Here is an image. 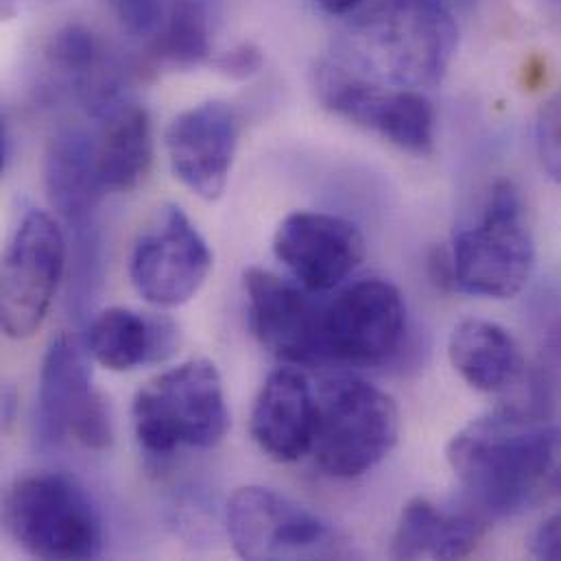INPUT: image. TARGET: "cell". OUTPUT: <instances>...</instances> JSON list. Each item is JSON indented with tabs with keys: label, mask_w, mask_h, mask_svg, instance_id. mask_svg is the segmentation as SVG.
<instances>
[{
	"label": "cell",
	"mask_w": 561,
	"mask_h": 561,
	"mask_svg": "<svg viewBox=\"0 0 561 561\" xmlns=\"http://www.w3.org/2000/svg\"><path fill=\"white\" fill-rule=\"evenodd\" d=\"M561 428L542 411L503 407L463 426L446 457L479 514L505 518L523 512L556 463Z\"/></svg>",
	"instance_id": "1"
},
{
	"label": "cell",
	"mask_w": 561,
	"mask_h": 561,
	"mask_svg": "<svg viewBox=\"0 0 561 561\" xmlns=\"http://www.w3.org/2000/svg\"><path fill=\"white\" fill-rule=\"evenodd\" d=\"M459 48V26L444 0H378L334 37V66L404 90L444 81Z\"/></svg>",
	"instance_id": "2"
},
{
	"label": "cell",
	"mask_w": 561,
	"mask_h": 561,
	"mask_svg": "<svg viewBox=\"0 0 561 561\" xmlns=\"http://www.w3.org/2000/svg\"><path fill=\"white\" fill-rule=\"evenodd\" d=\"M134 433L142 450L167 457L182 446L215 448L230 431L221 374L195 358L149 380L134 398Z\"/></svg>",
	"instance_id": "3"
},
{
	"label": "cell",
	"mask_w": 561,
	"mask_h": 561,
	"mask_svg": "<svg viewBox=\"0 0 561 561\" xmlns=\"http://www.w3.org/2000/svg\"><path fill=\"white\" fill-rule=\"evenodd\" d=\"M2 520L11 540L35 560H96L103 551L101 514L66 474L18 479L4 494Z\"/></svg>",
	"instance_id": "4"
},
{
	"label": "cell",
	"mask_w": 561,
	"mask_h": 561,
	"mask_svg": "<svg viewBox=\"0 0 561 561\" xmlns=\"http://www.w3.org/2000/svg\"><path fill=\"white\" fill-rule=\"evenodd\" d=\"M312 455L334 479H356L374 470L396 446L400 411L391 396L354 378L323 380L314 391Z\"/></svg>",
	"instance_id": "5"
},
{
	"label": "cell",
	"mask_w": 561,
	"mask_h": 561,
	"mask_svg": "<svg viewBox=\"0 0 561 561\" xmlns=\"http://www.w3.org/2000/svg\"><path fill=\"white\" fill-rule=\"evenodd\" d=\"M455 288L492 299L518 295L536 270V243L518 186L510 180L494 184L479 224L455 237Z\"/></svg>",
	"instance_id": "6"
},
{
	"label": "cell",
	"mask_w": 561,
	"mask_h": 561,
	"mask_svg": "<svg viewBox=\"0 0 561 561\" xmlns=\"http://www.w3.org/2000/svg\"><path fill=\"white\" fill-rule=\"evenodd\" d=\"M314 90L328 112L378 134L402 151L428 156L435 147V110L420 90L382 85L328 59L314 70Z\"/></svg>",
	"instance_id": "7"
},
{
	"label": "cell",
	"mask_w": 561,
	"mask_h": 561,
	"mask_svg": "<svg viewBox=\"0 0 561 561\" xmlns=\"http://www.w3.org/2000/svg\"><path fill=\"white\" fill-rule=\"evenodd\" d=\"M407 334V304L385 278H360L341 286L321 310V358L352 365L391 360Z\"/></svg>",
	"instance_id": "8"
},
{
	"label": "cell",
	"mask_w": 561,
	"mask_h": 561,
	"mask_svg": "<svg viewBox=\"0 0 561 561\" xmlns=\"http://www.w3.org/2000/svg\"><path fill=\"white\" fill-rule=\"evenodd\" d=\"M35 437L42 448L70 437L90 450H105L114 439L110 404L92 387L83 352L68 336H57L42 363Z\"/></svg>",
	"instance_id": "9"
},
{
	"label": "cell",
	"mask_w": 561,
	"mask_h": 561,
	"mask_svg": "<svg viewBox=\"0 0 561 561\" xmlns=\"http://www.w3.org/2000/svg\"><path fill=\"white\" fill-rule=\"evenodd\" d=\"M66 270V239L44 210L22 217L4 252L0 321L11 339H28L44 321Z\"/></svg>",
	"instance_id": "10"
},
{
	"label": "cell",
	"mask_w": 561,
	"mask_h": 561,
	"mask_svg": "<svg viewBox=\"0 0 561 561\" xmlns=\"http://www.w3.org/2000/svg\"><path fill=\"white\" fill-rule=\"evenodd\" d=\"M213 270V252L188 215L169 204L158 210L151 226L138 237L129 278L142 299L158 308L191 301Z\"/></svg>",
	"instance_id": "11"
},
{
	"label": "cell",
	"mask_w": 561,
	"mask_h": 561,
	"mask_svg": "<svg viewBox=\"0 0 561 561\" xmlns=\"http://www.w3.org/2000/svg\"><path fill=\"white\" fill-rule=\"evenodd\" d=\"M228 534L243 560H293L321 556L330 527L306 507L267 488H243L228 503Z\"/></svg>",
	"instance_id": "12"
},
{
	"label": "cell",
	"mask_w": 561,
	"mask_h": 561,
	"mask_svg": "<svg viewBox=\"0 0 561 561\" xmlns=\"http://www.w3.org/2000/svg\"><path fill=\"white\" fill-rule=\"evenodd\" d=\"M274 254L297 284L310 293H328L360 267L367 248L360 230L347 219L299 210L282 219Z\"/></svg>",
	"instance_id": "13"
},
{
	"label": "cell",
	"mask_w": 561,
	"mask_h": 561,
	"mask_svg": "<svg viewBox=\"0 0 561 561\" xmlns=\"http://www.w3.org/2000/svg\"><path fill=\"white\" fill-rule=\"evenodd\" d=\"M245 295L250 328L270 354L290 365L323 360V301L314 299V293L267 270L252 267L245 272Z\"/></svg>",
	"instance_id": "14"
},
{
	"label": "cell",
	"mask_w": 561,
	"mask_h": 561,
	"mask_svg": "<svg viewBox=\"0 0 561 561\" xmlns=\"http://www.w3.org/2000/svg\"><path fill=\"white\" fill-rule=\"evenodd\" d=\"M178 180L206 202L224 195L239 147V116L226 101H204L178 114L164 134Z\"/></svg>",
	"instance_id": "15"
},
{
	"label": "cell",
	"mask_w": 561,
	"mask_h": 561,
	"mask_svg": "<svg viewBox=\"0 0 561 561\" xmlns=\"http://www.w3.org/2000/svg\"><path fill=\"white\" fill-rule=\"evenodd\" d=\"M221 0H123L118 15L131 37L162 64L191 68L213 53Z\"/></svg>",
	"instance_id": "16"
},
{
	"label": "cell",
	"mask_w": 561,
	"mask_h": 561,
	"mask_svg": "<svg viewBox=\"0 0 561 561\" xmlns=\"http://www.w3.org/2000/svg\"><path fill=\"white\" fill-rule=\"evenodd\" d=\"M44 188L75 239L99 234L94 213L105 188L99 175L94 136L79 127H66L50 138L44 156Z\"/></svg>",
	"instance_id": "17"
},
{
	"label": "cell",
	"mask_w": 561,
	"mask_h": 561,
	"mask_svg": "<svg viewBox=\"0 0 561 561\" xmlns=\"http://www.w3.org/2000/svg\"><path fill=\"white\" fill-rule=\"evenodd\" d=\"M314 413V389L304 374L284 367L261 387L252 409L250 431L263 453L282 463H290L312 450Z\"/></svg>",
	"instance_id": "18"
},
{
	"label": "cell",
	"mask_w": 561,
	"mask_h": 561,
	"mask_svg": "<svg viewBox=\"0 0 561 561\" xmlns=\"http://www.w3.org/2000/svg\"><path fill=\"white\" fill-rule=\"evenodd\" d=\"M180 328L160 312L107 308L88 328V352L112 371L164 363L178 352Z\"/></svg>",
	"instance_id": "19"
},
{
	"label": "cell",
	"mask_w": 561,
	"mask_h": 561,
	"mask_svg": "<svg viewBox=\"0 0 561 561\" xmlns=\"http://www.w3.org/2000/svg\"><path fill=\"white\" fill-rule=\"evenodd\" d=\"M485 536V516L466 510H446L428 499L404 505L391 538L396 560H461L477 551Z\"/></svg>",
	"instance_id": "20"
},
{
	"label": "cell",
	"mask_w": 561,
	"mask_h": 561,
	"mask_svg": "<svg viewBox=\"0 0 561 561\" xmlns=\"http://www.w3.org/2000/svg\"><path fill=\"white\" fill-rule=\"evenodd\" d=\"M48 68L77 94L85 110L99 118L123 101L121 77L103 39L83 24H66L46 48Z\"/></svg>",
	"instance_id": "21"
},
{
	"label": "cell",
	"mask_w": 561,
	"mask_h": 561,
	"mask_svg": "<svg viewBox=\"0 0 561 561\" xmlns=\"http://www.w3.org/2000/svg\"><path fill=\"white\" fill-rule=\"evenodd\" d=\"M457 374L477 391L501 393L525 374V356L510 330L488 319H463L448 341Z\"/></svg>",
	"instance_id": "22"
},
{
	"label": "cell",
	"mask_w": 561,
	"mask_h": 561,
	"mask_svg": "<svg viewBox=\"0 0 561 561\" xmlns=\"http://www.w3.org/2000/svg\"><path fill=\"white\" fill-rule=\"evenodd\" d=\"M96 164L105 193L134 191L149 173L153 134L149 112L134 101H118L99 116Z\"/></svg>",
	"instance_id": "23"
},
{
	"label": "cell",
	"mask_w": 561,
	"mask_h": 561,
	"mask_svg": "<svg viewBox=\"0 0 561 561\" xmlns=\"http://www.w3.org/2000/svg\"><path fill=\"white\" fill-rule=\"evenodd\" d=\"M534 136L542 171L561 186V88L540 105Z\"/></svg>",
	"instance_id": "24"
},
{
	"label": "cell",
	"mask_w": 561,
	"mask_h": 561,
	"mask_svg": "<svg viewBox=\"0 0 561 561\" xmlns=\"http://www.w3.org/2000/svg\"><path fill=\"white\" fill-rule=\"evenodd\" d=\"M213 66L228 79L243 81V79H252L254 75H259L263 70L265 55L256 44L243 42V44H237L234 48L221 53L219 57H215Z\"/></svg>",
	"instance_id": "25"
},
{
	"label": "cell",
	"mask_w": 561,
	"mask_h": 561,
	"mask_svg": "<svg viewBox=\"0 0 561 561\" xmlns=\"http://www.w3.org/2000/svg\"><path fill=\"white\" fill-rule=\"evenodd\" d=\"M529 553L538 560H561V512L549 516L540 527L531 534Z\"/></svg>",
	"instance_id": "26"
},
{
	"label": "cell",
	"mask_w": 561,
	"mask_h": 561,
	"mask_svg": "<svg viewBox=\"0 0 561 561\" xmlns=\"http://www.w3.org/2000/svg\"><path fill=\"white\" fill-rule=\"evenodd\" d=\"M545 352L549 354L553 367L561 371V317H558L545 332Z\"/></svg>",
	"instance_id": "27"
},
{
	"label": "cell",
	"mask_w": 561,
	"mask_h": 561,
	"mask_svg": "<svg viewBox=\"0 0 561 561\" xmlns=\"http://www.w3.org/2000/svg\"><path fill=\"white\" fill-rule=\"evenodd\" d=\"M314 2L330 15H347L363 4V0H314Z\"/></svg>",
	"instance_id": "28"
},
{
	"label": "cell",
	"mask_w": 561,
	"mask_h": 561,
	"mask_svg": "<svg viewBox=\"0 0 561 561\" xmlns=\"http://www.w3.org/2000/svg\"><path fill=\"white\" fill-rule=\"evenodd\" d=\"M50 0H2V15L4 18H15L18 13L37 9L42 4H48Z\"/></svg>",
	"instance_id": "29"
},
{
	"label": "cell",
	"mask_w": 561,
	"mask_h": 561,
	"mask_svg": "<svg viewBox=\"0 0 561 561\" xmlns=\"http://www.w3.org/2000/svg\"><path fill=\"white\" fill-rule=\"evenodd\" d=\"M114 2H116V4H118V2H123V0H114Z\"/></svg>",
	"instance_id": "30"
}]
</instances>
